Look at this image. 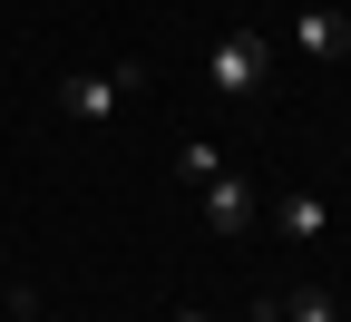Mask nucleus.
<instances>
[{"label": "nucleus", "mask_w": 351, "mask_h": 322, "mask_svg": "<svg viewBox=\"0 0 351 322\" xmlns=\"http://www.w3.org/2000/svg\"><path fill=\"white\" fill-rule=\"evenodd\" d=\"M215 166H225V157H215V147H205V137H186V147H176V186H186V196H195V186H205V176H215Z\"/></svg>", "instance_id": "0eeeda50"}, {"label": "nucleus", "mask_w": 351, "mask_h": 322, "mask_svg": "<svg viewBox=\"0 0 351 322\" xmlns=\"http://www.w3.org/2000/svg\"><path fill=\"white\" fill-rule=\"evenodd\" d=\"M0 322H49V312H39V293H10V312H0Z\"/></svg>", "instance_id": "6e6552de"}, {"label": "nucleus", "mask_w": 351, "mask_h": 322, "mask_svg": "<svg viewBox=\"0 0 351 322\" xmlns=\"http://www.w3.org/2000/svg\"><path fill=\"white\" fill-rule=\"evenodd\" d=\"M137 98H147V59H117V69H78V78H59V117H69V127H117Z\"/></svg>", "instance_id": "f257e3e1"}, {"label": "nucleus", "mask_w": 351, "mask_h": 322, "mask_svg": "<svg viewBox=\"0 0 351 322\" xmlns=\"http://www.w3.org/2000/svg\"><path fill=\"white\" fill-rule=\"evenodd\" d=\"M293 59H302V69H332V59H351V10H332V0L293 10Z\"/></svg>", "instance_id": "7ed1b4c3"}, {"label": "nucleus", "mask_w": 351, "mask_h": 322, "mask_svg": "<svg viewBox=\"0 0 351 322\" xmlns=\"http://www.w3.org/2000/svg\"><path fill=\"white\" fill-rule=\"evenodd\" d=\"M195 215L215 225V235H254V215H263V205H254V186H244L234 166H215L205 186H195Z\"/></svg>", "instance_id": "20e7f679"}, {"label": "nucleus", "mask_w": 351, "mask_h": 322, "mask_svg": "<svg viewBox=\"0 0 351 322\" xmlns=\"http://www.w3.org/2000/svg\"><path fill=\"white\" fill-rule=\"evenodd\" d=\"M274 312H283V322H341V303H332L322 284H293V293H283Z\"/></svg>", "instance_id": "423d86ee"}, {"label": "nucleus", "mask_w": 351, "mask_h": 322, "mask_svg": "<svg viewBox=\"0 0 351 322\" xmlns=\"http://www.w3.org/2000/svg\"><path fill=\"white\" fill-rule=\"evenodd\" d=\"M244 322H283V312H274V303H254V312H244Z\"/></svg>", "instance_id": "1a4fd4ad"}, {"label": "nucleus", "mask_w": 351, "mask_h": 322, "mask_svg": "<svg viewBox=\"0 0 351 322\" xmlns=\"http://www.w3.org/2000/svg\"><path fill=\"white\" fill-rule=\"evenodd\" d=\"M166 322H215V312H166Z\"/></svg>", "instance_id": "9d476101"}, {"label": "nucleus", "mask_w": 351, "mask_h": 322, "mask_svg": "<svg viewBox=\"0 0 351 322\" xmlns=\"http://www.w3.org/2000/svg\"><path fill=\"white\" fill-rule=\"evenodd\" d=\"M274 215H283V235H293V244H313V235H332V196H313V186H293V196H283Z\"/></svg>", "instance_id": "39448f33"}, {"label": "nucleus", "mask_w": 351, "mask_h": 322, "mask_svg": "<svg viewBox=\"0 0 351 322\" xmlns=\"http://www.w3.org/2000/svg\"><path fill=\"white\" fill-rule=\"evenodd\" d=\"M283 69V39H263V30H225L205 49V78H215V98H263Z\"/></svg>", "instance_id": "f03ea898"}]
</instances>
